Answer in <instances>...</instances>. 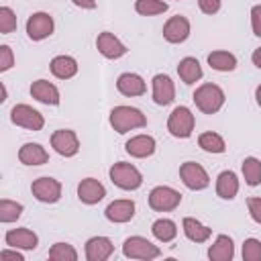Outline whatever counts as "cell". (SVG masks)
Here are the masks:
<instances>
[{
  "label": "cell",
  "mask_w": 261,
  "mask_h": 261,
  "mask_svg": "<svg viewBox=\"0 0 261 261\" xmlns=\"http://www.w3.org/2000/svg\"><path fill=\"white\" fill-rule=\"evenodd\" d=\"M155 139L151 135H135L126 141L124 145V151L130 155V157H137V159H145V157H151L155 153Z\"/></svg>",
  "instance_id": "obj_17"
},
{
  "label": "cell",
  "mask_w": 261,
  "mask_h": 261,
  "mask_svg": "<svg viewBox=\"0 0 261 261\" xmlns=\"http://www.w3.org/2000/svg\"><path fill=\"white\" fill-rule=\"evenodd\" d=\"M151 232L159 243H171L175 239V234H177V226H175V222L171 218H159V220L153 222Z\"/></svg>",
  "instance_id": "obj_28"
},
{
  "label": "cell",
  "mask_w": 261,
  "mask_h": 261,
  "mask_svg": "<svg viewBox=\"0 0 261 261\" xmlns=\"http://www.w3.org/2000/svg\"><path fill=\"white\" fill-rule=\"evenodd\" d=\"M192 98H194V102H196V108H198L200 112H204V114H214V112H218V110L222 108L224 100H226L222 88L216 86V84H202V86H198Z\"/></svg>",
  "instance_id": "obj_2"
},
{
  "label": "cell",
  "mask_w": 261,
  "mask_h": 261,
  "mask_svg": "<svg viewBox=\"0 0 261 261\" xmlns=\"http://www.w3.org/2000/svg\"><path fill=\"white\" fill-rule=\"evenodd\" d=\"M0 88H2V98H0V100H2V102H4V100H6V86H4V84H2V86H0Z\"/></svg>",
  "instance_id": "obj_45"
},
{
  "label": "cell",
  "mask_w": 261,
  "mask_h": 261,
  "mask_svg": "<svg viewBox=\"0 0 261 261\" xmlns=\"http://www.w3.org/2000/svg\"><path fill=\"white\" fill-rule=\"evenodd\" d=\"M255 100H257V104L261 106V84H259L257 90H255Z\"/></svg>",
  "instance_id": "obj_44"
},
{
  "label": "cell",
  "mask_w": 261,
  "mask_h": 261,
  "mask_svg": "<svg viewBox=\"0 0 261 261\" xmlns=\"http://www.w3.org/2000/svg\"><path fill=\"white\" fill-rule=\"evenodd\" d=\"M198 6L204 14H216L222 6V0H198Z\"/></svg>",
  "instance_id": "obj_39"
},
{
  "label": "cell",
  "mask_w": 261,
  "mask_h": 261,
  "mask_svg": "<svg viewBox=\"0 0 261 261\" xmlns=\"http://www.w3.org/2000/svg\"><path fill=\"white\" fill-rule=\"evenodd\" d=\"M247 208H249L251 218H253L257 224H261V198H255V196L247 198Z\"/></svg>",
  "instance_id": "obj_38"
},
{
  "label": "cell",
  "mask_w": 261,
  "mask_h": 261,
  "mask_svg": "<svg viewBox=\"0 0 261 261\" xmlns=\"http://www.w3.org/2000/svg\"><path fill=\"white\" fill-rule=\"evenodd\" d=\"M16 29V14L8 6H0V35H8Z\"/></svg>",
  "instance_id": "obj_35"
},
{
  "label": "cell",
  "mask_w": 261,
  "mask_h": 261,
  "mask_svg": "<svg viewBox=\"0 0 261 261\" xmlns=\"http://www.w3.org/2000/svg\"><path fill=\"white\" fill-rule=\"evenodd\" d=\"M181 228H184V234H186L192 243H204V241H208L210 234H212V228L204 226L200 220H196V218H192V216H186V218L181 220Z\"/></svg>",
  "instance_id": "obj_27"
},
{
  "label": "cell",
  "mask_w": 261,
  "mask_h": 261,
  "mask_svg": "<svg viewBox=\"0 0 261 261\" xmlns=\"http://www.w3.org/2000/svg\"><path fill=\"white\" fill-rule=\"evenodd\" d=\"M173 98H175L173 80L165 73H157L153 77V102L159 106H167L173 102Z\"/></svg>",
  "instance_id": "obj_15"
},
{
  "label": "cell",
  "mask_w": 261,
  "mask_h": 261,
  "mask_svg": "<svg viewBox=\"0 0 261 261\" xmlns=\"http://www.w3.org/2000/svg\"><path fill=\"white\" fill-rule=\"evenodd\" d=\"M108 175H110V181H112L116 188L126 190V192H133V190L141 188V184H143V175H141V171H139L135 165L124 163V161L114 163V165L110 167Z\"/></svg>",
  "instance_id": "obj_3"
},
{
  "label": "cell",
  "mask_w": 261,
  "mask_h": 261,
  "mask_svg": "<svg viewBox=\"0 0 261 261\" xmlns=\"http://www.w3.org/2000/svg\"><path fill=\"white\" fill-rule=\"evenodd\" d=\"M239 192V177L234 171L226 169V171H220L218 177H216V194L222 198V200H232Z\"/></svg>",
  "instance_id": "obj_24"
},
{
  "label": "cell",
  "mask_w": 261,
  "mask_h": 261,
  "mask_svg": "<svg viewBox=\"0 0 261 261\" xmlns=\"http://www.w3.org/2000/svg\"><path fill=\"white\" fill-rule=\"evenodd\" d=\"M122 253L124 257L128 259H143V261H151V259H157L161 255V249L157 245H153L149 239L145 237H128L124 243H122Z\"/></svg>",
  "instance_id": "obj_5"
},
{
  "label": "cell",
  "mask_w": 261,
  "mask_h": 261,
  "mask_svg": "<svg viewBox=\"0 0 261 261\" xmlns=\"http://www.w3.org/2000/svg\"><path fill=\"white\" fill-rule=\"evenodd\" d=\"M208 257L210 261H230L234 257V243L228 234H218L214 245H210L208 249Z\"/></svg>",
  "instance_id": "obj_23"
},
{
  "label": "cell",
  "mask_w": 261,
  "mask_h": 261,
  "mask_svg": "<svg viewBox=\"0 0 261 261\" xmlns=\"http://www.w3.org/2000/svg\"><path fill=\"white\" fill-rule=\"evenodd\" d=\"M31 192H33V196L39 202H43V204H55L61 198V184L55 177L45 175V177H39V179L33 181Z\"/></svg>",
  "instance_id": "obj_9"
},
{
  "label": "cell",
  "mask_w": 261,
  "mask_h": 261,
  "mask_svg": "<svg viewBox=\"0 0 261 261\" xmlns=\"http://www.w3.org/2000/svg\"><path fill=\"white\" fill-rule=\"evenodd\" d=\"M49 259L51 261H75L77 259V251L69 243H55L49 249Z\"/></svg>",
  "instance_id": "obj_33"
},
{
  "label": "cell",
  "mask_w": 261,
  "mask_h": 261,
  "mask_svg": "<svg viewBox=\"0 0 261 261\" xmlns=\"http://www.w3.org/2000/svg\"><path fill=\"white\" fill-rule=\"evenodd\" d=\"M96 47H98L100 55L106 57V59H120V57L126 53L124 43H122L118 37H114L112 33H108V31H104V33L98 35Z\"/></svg>",
  "instance_id": "obj_13"
},
{
  "label": "cell",
  "mask_w": 261,
  "mask_h": 261,
  "mask_svg": "<svg viewBox=\"0 0 261 261\" xmlns=\"http://www.w3.org/2000/svg\"><path fill=\"white\" fill-rule=\"evenodd\" d=\"M14 65V55L8 45H0V71H8Z\"/></svg>",
  "instance_id": "obj_37"
},
{
  "label": "cell",
  "mask_w": 261,
  "mask_h": 261,
  "mask_svg": "<svg viewBox=\"0 0 261 261\" xmlns=\"http://www.w3.org/2000/svg\"><path fill=\"white\" fill-rule=\"evenodd\" d=\"M135 10L143 16H155V14H161L167 10V2H163V0H137Z\"/></svg>",
  "instance_id": "obj_34"
},
{
  "label": "cell",
  "mask_w": 261,
  "mask_h": 261,
  "mask_svg": "<svg viewBox=\"0 0 261 261\" xmlns=\"http://www.w3.org/2000/svg\"><path fill=\"white\" fill-rule=\"evenodd\" d=\"M6 245L12 249H22V251H33L39 245V237L31 228H10L4 237Z\"/></svg>",
  "instance_id": "obj_16"
},
{
  "label": "cell",
  "mask_w": 261,
  "mask_h": 261,
  "mask_svg": "<svg viewBox=\"0 0 261 261\" xmlns=\"http://www.w3.org/2000/svg\"><path fill=\"white\" fill-rule=\"evenodd\" d=\"M12 249V247H10ZM10 249H4V251H0V261H24V257L14 249V251H10Z\"/></svg>",
  "instance_id": "obj_41"
},
{
  "label": "cell",
  "mask_w": 261,
  "mask_h": 261,
  "mask_svg": "<svg viewBox=\"0 0 261 261\" xmlns=\"http://www.w3.org/2000/svg\"><path fill=\"white\" fill-rule=\"evenodd\" d=\"M194 114L188 106H175L167 118V130L175 139H188L194 133Z\"/></svg>",
  "instance_id": "obj_4"
},
{
  "label": "cell",
  "mask_w": 261,
  "mask_h": 261,
  "mask_svg": "<svg viewBox=\"0 0 261 261\" xmlns=\"http://www.w3.org/2000/svg\"><path fill=\"white\" fill-rule=\"evenodd\" d=\"M208 65L216 71H232L237 67V57L228 51L218 49V51H212L208 55Z\"/></svg>",
  "instance_id": "obj_29"
},
{
  "label": "cell",
  "mask_w": 261,
  "mask_h": 261,
  "mask_svg": "<svg viewBox=\"0 0 261 261\" xmlns=\"http://www.w3.org/2000/svg\"><path fill=\"white\" fill-rule=\"evenodd\" d=\"M53 29H55V22H53L51 14H47V12H33L27 20V35L33 41H43V39L51 37Z\"/></svg>",
  "instance_id": "obj_10"
},
{
  "label": "cell",
  "mask_w": 261,
  "mask_h": 261,
  "mask_svg": "<svg viewBox=\"0 0 261 261\" xmlns=\"http://www.w3.org/2000/svg\"><path fill=\"white\" fill-rule=\"evenodd\" d=\"M181 194L169 186H155L149 192V206L155 212H171L179 206Z\"/></svg>",
  "instance_id": "obj_6"
},
{
  "label": "cell",
  "mask_w": 261,
  "mask_h": 261,
  "mask_svg": "<svg viewBox=\"0 0 261 261\" xmlns=\"http://www.w3.org/2000/svg\"><path fill=\"white\" fill-rule=\"evenodd\" d=\"M251 59H253V63H255V65H257V67L261 69V47L253 51V55H251Z\"/></svg>",
  "instance_id": "obj_43"
},
{
  "label": "cell",
  "mask_w": 261,
  "mask_h": 261,
  "mask_svg": "<svg viewBox=\"0 0 261 261\" xmlns=\"http://www.w3.org/2000/svg\"><path fill=\"white\" fill-rule=\"evenodd\" d=\"M31 96L43 104H49V106H57L59 104V90L47 82V80H37L31 84Z\"/></svg>",
  "instance_id": "obj_21"
},
{
  "label": "cell",
  "mask_w": 261,
  "mask_h": 261,
  "mask_svg": "<svg viewBox=\"0 0 261 261\" xmlns=\"http://www.w3.org/2000/svg\"><path fill=\"white\" fill-rule=\"evenodd\" d=\"M177 73H179V77H181L184 84L192 86L198 80H202V73L204 71H202V65H200V61L196 57H184L177 63Z\"/></svg>",
  "instance_id": "obj_26"
},
{
  "label": "cell",
  "mask_w": 261,
  "mask_h": 261,
  "mask_svg": "<svg viewBox=\"0 0 261 261\" xmlns=\"http://www.w3.org/2000/svg\"><path fill=\"white\" fill-rule=\"evenodd\" d=\"M188 37H190V20L186 16L175 14L163 24V39L167 43L177 45V43H184Z\"/></svg>",
  "instance_id": "obj_12"
},
{
  "label": "cell",
  "mask_w": 261,
  "mask_h": 261,
  "mask_svg": "<svg viewBox=\"0 0 261 261\" xmlns=\"http://www.w3.org/2000/svg\"><path fill=\"white\" fill-rule=\"evenodd\" d=\"M104 216L114 222V224H122V222H128L133 220L135 216V202L128 200V198H120V200H114L106 206L104 210Z\"/></svg>",
  "instance_id": "obj_14"
},
{
  "label": "cell",
  "mask_w": 261,
  "mask_h": 261,
  "mask_svg": "<svg viewBox=\"0 0 261 261\" xmlns=\"http://www.w3.org/2000/svg\"><path fill=\"white\" fill-rule=\"evenodd\" d=\"M22 204L14 200H0V222H14L22 214Z\"/></svg>",
  "instance_id": "obj_32"
},
{
  "label": "cell",
  "mask_w": 261,
  "mask_h": 261,
  "mask_svg": "<svg viewBox=\"0 0 261 261\" xmlns=\"http://www.w3.org/2000/svg\"><path fill=\"white\" fill-rule=\"evenodd\" d=\"M10 120L16 126H22V128H29V130H41L45 126L43 114L39 110H35L33 106H29V104H16L10 110Z\"/></svg>",
  "instance_id": "obj_8"
},
{
  "label": "cell",
  "mask_w": 261,
  "mask_h": 261,
  "mask_svg": "<svg viewBox=\"0 0 261 261\" xmlns=\"http://www.w3.org/2000/svg\"><path fill=\"white\" fill-rule=\"evenodd\" d=\"M104 196H106V188L94 177H86L77 186V198L88 206L98 204L100 200H104Z\"/></svg>",
  "instance_id": "obj_18"
},
{
  "label": "cell",
  "mask_w": 261,
  "mask_h": 261,
  "mask_svg": "<svg viewBox=\"0 0 261 261\" xmlns=\"http://www.w3.org/2000/svg\"><path fill=\"white\" fill-rule=\"evenodd\" d=\"M51 147L63 157H73L80 151V141H77V135L73 130L59 128L51 135Z\"/></svg>",
  "instance_id": "obj_11"
},
{
  "label": "cell",
  "mask_w": 261,
  "mask_h": 261,
  "mask_svg": "<svg viewBox=\"0 0 261 261\" xmlns=\"http://www.w3.org/2000/svg\"><path fill=\"white\" fill-rule=\"evenodd\" d=\"M243 261H261V241L247 239L243 243Z\"/></svg>",
  "instance_id": "obj_36"
},
{
  "label": "cell",
  "mask_w": 261,
  "mask_h": 261,
  "mask_svg": "<svg viewBox=\"0 0 261 261\" xmlns=\"http://www.w3.org/2000/svg\"><path fill=\"white\" fill-rule=\"evenodd\" d=\"M243 177L247 186H259L261 184V161L257 157H245L243 159Z\"/></svg>",
  "instance_id": "obj_31"
},
{
  "label": "cell",
  "mask_w": 261,
  "mask_h": 261,
  "mask_svg": "<svg viewBox=\"0 0 261 261\" xmlns=\"http://www.w3.org/2000/svg\"><path fill=\"white\" fill-rule=\"evenodd\" d=\"M116 90L122 94V96H143L147 92V86L143 82V77L139 73H120L118 80H116Z\"/></svg>",
  "instance_id": "obj_20"
},
{
  "label": "cell",
  "mask_w": 261,
  "mask_h": 261,
  "mask_svg": "<svg viewBox=\"0 0 261 261\" xmlns=\"http://www.w3.org/2000/svg\"><path fill=\"white\" fill-rule=\"evenodd\" d=\"M114 253V245L108 237H92L86 243V259L88 261H106Z\"/></svg>",
  "instance_id": "obj_19"
},
{
  "label": "cell",
  "mask_w": 261,
  "mask_h": 261,
  "mask_svg": "<svg viewBox=\"0 0 261 261\" xmlns=\"http://www.w3.org/2000/svg\"><path fill=\"white\" fill-rule=\"evenodd\" d=\"M110 124L118 135L147 126V116L135 106H114L110 110Z\"/></svg>",
  "instance_id": "obj_1"
},
{
  "label": "cell",
  "mask_w": 261,
  "mask_h": 261,
  "mask_svg": "<svg viewBox=\"0 0 261 261\" xmlns=\"http://www.w3.org/2000/svg\"><path fill=\"white\" fill-rule=\"evenodd\" d=\"M179 177H181L184 186H186L188 190H194V192L204 190V188L210 186V175H208V171H206L200 163H196V161H186V163H181V165H179Z\"/></svg>",
  "instance_id": "obj_7"
},
{
  "label": "cell",
  "mask_w": 261,
  "mask_h": 261,
  "mask_svg": "<svg viewBox=\"0 0 261 261\" xmlns=\"http://www.w3.org/2000/svg\"><path fill=\"white\" fill-rule=\"evenodd\" d=\"M75 6L80 8H86V10H94L96 8V0H71Z\"/></svg>",
  "instance_id": "obj_42"
},
{
  "label": "cell",
  "mask_w": 261,
  "mask_h": 261,
  "mask_svg": "<svg viewBox=\"0 0 261 261\" xmlns=\"http://www.w3.org/2000/svg\"><path fill=\"white\" fill-rule=\"evenodd\" d=\"M251 29L257 37H261V4H255L251 8Z\"/></svg>",
  "instance_id": "obj_40"
},
{
  "label": "cell",
  "mask_w": 261,
  "mask_h": 261,
  "mask_svg": "<svg viewBox=\"0 0 261 261\" xmlns=\"http://www.w3.org/2000/svg\"><path fill=\"white\" fill-rule=\"evenodd\" d=\"M18 161L22 165H43L49 161V153L39 143H24L18 149Z\"/></svg>",
  "instance_id": "obj_22"
},
{
  "label": "cell",
  "mask_w": 261,
  "mask_h": 261,
  "mask_svg": "<svg viewBox=\"0 0 261 261\" xmlns=\"http://www.w3.org/2000/svg\"><path fill=\"white\" fill-rule=\"evenodd\" d=\"M51 73L59 80H69L77 73V61L69 55H57L51 59Z\"/></svg>",
  "instance_id": "obj_25"
},
{
  "label": "cell",
  "mask_w": 261,
  "mask_h": 261,
  "mask_svg": "<svg viewBox=\"0 0 261 261\" xmlns=\"http://www.w3.org/2000/svg\"><path fill=\"white\" fill-rule=\"evenodd\" d=\"M198 145H200V149H204L206 153H224V151H226L224 139H222L218 133H212V130L202 133V135L198 137Z\"/></svg>",
  "instance_id": "obj_30"
}]
</instances>
